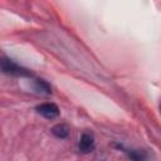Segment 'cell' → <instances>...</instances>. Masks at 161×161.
I'll use <instances>...</instances> for the list:
<instances>
[{"instance_id": "1", "label": "cell", "mask_w": 161, "mask_h": 161, "mask_svg": "<svg viewBox=\"0 0 161 161\" xmlns=\"http://www.w3.org/2000/svg\"><path fill=\"white\" fill-rule=\"evenodd\" d=\"M0 69L6 73V74H10V75H16V77H31V73L20 67L19 64H16L15 62H13L11 59H8V58H1L0 59Z\"/></svg>"}, {"instance_id": "6", "label": "cell", "mask_w": 161, "mask_h": 161, "mask_svg": "<svg viewBox=\"0 0 161 161\" xmlns=\"http://www.w3.org/2000/svg\"><path fill=\"white\" fill-rule=\"evenodd\" d=\"M35 87H36V89H38L39 92H44V93H47V94H49V93L52 92L50 86H49L45 80H43V79H36Z\"/></svg>"}, {"instance_id": "2", "label": "cell", "mask_w": 161, "mask_h": 161, "mask_svg": "<svg viewBox=\"0 0 161 161\" xmlns=\"http://www.w3.org/2000/svg\"><path fill=\"white\" fill-rule=\"evenodd\" d=\"M36 111L39 114H42L44 118H48V119H54L59 116V108L57 104L54 103H50V102H47V103H42L36 107Z\"/></svg>"}, {"instance_id": "4", "label": "cell", "mask_w": 161, "mask_h": 161, "mask_svg": "<svg viewBox=\"0 0 161 161\" xmlns=\"http://www.w3.org/2000/svg\"><path fill=\"white\" fill-rule=\"evenodd\" d=\"M52 132H53V135H54L55 137L63 140V138L68 137V135H69V128H68L67 125L59 123V125H55V126L52 128Z\"/></svg>"}, {"instance_id": "3", "label": "cell", "mask_w": 161, "mask_h": 161, "mask_svg": "<svg viewBox=\"0 0 161 161\" xmlns=\"http://www.w3.org/2000/svg\"><path fill=\"white\" fill-rule=\"evenodd\" d=\"M94 148V138L91 133H83L78 142V150L83 153H88Z\"/></svg>"}, {"instance_id": "5", "label": "cell", "mask_w": 161, "mask_h": 161, "mask_svg": "<svg viewBox=\"0 0 161 161\" xmlns=\"http://www.w3.org/2000/svg\"><path fill=\"white\" fill-rule=\"evenodd\" d=\"M128 153L130 158L132 161H146V153L142 151H136V150H126Z\"/></svg>"}]
</instances>
